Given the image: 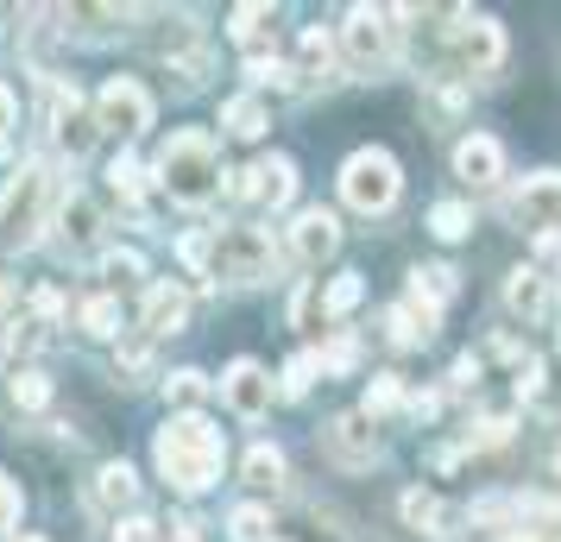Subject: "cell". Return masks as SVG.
Listing matches in <instances>:
<instances>
[{
  "mask_svg": "<svg viewBox=\"0 0 561 542\" xmlns=\"http://www.w3.org/2000/svg\"><path fill=\"white\" fill-rule=\"evenodd\" d=\"M152 454H158V473H164L178 492H208L215 480H221L228 441H221V429H215L208 416L183 411V416H171V423L158 429Z\"/></svg>",
  "mask_w": 561,
  "mask_h": 542,
  "instance_id": "6da1fadb",
  "label": "cell"
},
{
  "mask_svg": "<svg viewBox=\"0 0 561 542\" xmlns=\"http://www.w3.org/2000/svg\"><path fill=\"white\" fill-rule=\"evenodd\" d=\"M455 177L473 183V189H485V183L505 177V152H499V139H485V132L460 139V146H455Z\"/></svg>",
  "mask_w": 561,
  "mask_h": 542,
  "instance_id": "9a60e30c",
  "label": "cell"
},
{
  "mask_svg": "<svg viewBox=\"0 0 561 542\" xmlns=\"http://www.w3.org/2000/svg\"><path fill=\"white\" fill-rule=\"evenodd\" d=\"M114 542H158V523L152 517H121L114 523Z\"/></svg>",
  "mask_w": 561,
  "mask_h": 542,
  "instance_id": "ee69618b",
  "label": "cell"
},
{
  "mask_svg": "<svg viewBox=\"0 0 561 542\" xmlns=\"http://www.w3.org/2000/svg\"><path fill=\"white\" fill-rule=\"evenodd\" d=\"M95 233H102V215H95V203L70 189V203H64V240H70V246H89Z\"/></svg>",
  "mask_w": 561,
  "mask_h": 542,
  "instance_id": "603a6c76",
  "label": "cell"
},
{
  "mask_svg": "<svg viewBox=\"0 0 561 542\" xmlns=\"http://www.w3.org/2000/svg\"><path fill=\"white\" fill-rule=\"evenodd\" d=\"M221 152H215V139L208 132H171V146L158 152V189L183 208H208L221 196Z\"/></svg>",
  "mask_w": 561,
  "mask_h": 542,
  "instance_id": "7a4b0ae2",
  "label": "cell"
},
{
  "mask_svg": "<svg viewBox=\"0 0 561 542\" xmlns=\"http://www.w3.org/2000/svg\"><path fill=\"white\" fill-rule=\"evenodd\" d=\"M430 107H435V120H455L460 107H467V95H460V82L435 77V82H430Z\"/></svg>",
  "mask_w": 561,
  "mask_h": 542,
  "instance_id": "74e56055",
  "label": "cell"
},
{
  "mask_svg": "<svg viewBox=\"0 0 561 542\" xmlns=\"http://www.w3.org/2000/svg\"><path fill=\"white\" fill-rule=\"evenodd\" d=\"M334 246H341V221H334L329 208H304V215L290 221V253L304 258V265L334 258Z\"/></svg>",
  "mask_w": 561,
  "mask_h": 542,
  "instance_id": "4fadbf2b",
  "label": "cell"
},
{
  "mask_svg": "<svg viewBox=\"0 0 561 542\" xmlns=\"http://www.w3.org/2000/svg\"><path fill=\"white\" fill-rule=\"evenodd\" d=\"M247 77H253L259 89H265V82H272V89H290V82H297V70H290V64H278L272 51H259V57H247Z\"/></svg>",
  "mask_w": 561,
  "mask_h": 542,
  "instance_id": "836d02e7",
  "label": "cell"
},
{
  "mask_svg": "<svg viewBox=\"0 0 561 542\" xmlns=\"http://www.w3.org/2000/svg\"><path fill=\"white\" fill-rule=\"evenodd\" d=\"M51 203H57L51 164H20V177L7 183V203H0V240L7 246H32L51 228Z\"/></svg>",
  "mask_w": 561,
  "mask_h": 542,
  "instance_id": "3957f363",
  "label": "cell"
},
{
  "mask_svg": "<svg viewBox=\"0 0 561 542\" xmlns=\"http://www.w3.org/2000/svg\"><path fill=\"white\" fill-rule=\"evenodd\" d=\"M203 391H208V379L196 372V366H183V372H171V379H164V397H171V404H196Z\"/></svg>",
  "mask_w": 561,
  "mask_h": 542,
  "instance_id": "8d00e7d4",
  "label": "cell"
},
{
  "mask_svg": "<svg viewBox=\"0 0 561 542\" xmlns=\"http://www.w3.org/2000/svg\"><path fill=\"white\" fill-rule=\"evenodd\" d=\"M95 127H114V132H146L152 127V95H146V82L107 77L102 95H95Z\"/></svg>",
  "mask_w": 561,
  "mask_h": 542,
  "instance_id": "9c48e42d",
  "label": "cell"
},
{
  "mask_svg": "<svg viewBox=\"0 0 561 542\" xmlns=\"http://www.w3.org/2000/svg\"><path fill=\"white\" fill-rule=\"evenodd\" d=\"M556 466H561V454H556Z\"/></svg>",
  "mask_w": 561,
  "mask_h": 542,
  "instance_id": "11a10c76",
  "label": "cell"
},
{
  "mask_svg": "<svg viewBox=\"0 0 561 542\" xmlns=\"http://www.w3.org/2000/svg\"><path fill=\"white\" fill-rule=\"evenodd\" d=\"M398 404H404V379H398V372H379V379H373V385H366V404H359V416H366V423H373V416L398 411Z\"/></svg>",
  "mask_w": 561,
  "mask_h": 542,
  "instance_id": "83f0119b",
  "label": "cell"
},
{
  "mask_svg": "<svg viewBox=\"0 0 561 542\" xmlns=\"http://www.w3.org/2000/svg\"><path fill=\"white\" fill-rule=\"evenodd\" d=\"M265 530H272V511H265V505H240V511L228 517L233 542H265Z\"/></svg>",
  "mask_w": 561,
  "mask_h": 542,
  "instance_id": "f1b7e54d",
  "label": "cell"
},
{
  "mask_svg": "<svg viewBox=\"0 0 561 542\" xmlns=\"http://www.w3.org/2000/svg\"><path fill=\"white\" fill-rule=\"evenodd\" d=\"M536 391H542V360H536V354H530V360L517 366V397H524V404H530Z\"/></svg>",
  "mask_w": 561,
  "mask_h": 542,
  "instance_id": "7dc6e473",
  "label": "cell"
},
{
  "mask_svg": "<svg viewBox=\"0 0 561 542\" xmlns=\"http://www.w3.org/2000/svg\"><path fill=\"white\" fill-rule=\"evenodd\" d=\"M511 441V423L505 416H480L473 429H467V448H505Z\"/></svg>",
  "mask_w": 561,
  "mask_h": 542,
  "instance_id": "f35d334b",
  "label": "cell"
},
{
  "mask_svg": "<svg viewBox=\"0 0 561 542\" xmlns=\"http://www.w3.org/2000/svg\"><path fill=\"white\" fill-rule=\"evenodd\" d=\"M171 542H203V537H196V523H190V517H178V523H171Z\"/></svg>",
  "mask_w": 561,
  "mask_h": 542,
  "instance_id": "f907efd6",
  "label": "cell"
},
{
  "mask_svg": "<svg viewBox=\"0 0 561 542\" xmlns=\"http://www.w3.org/2000/svg\"><path fill=\"white\" fill-rule=\"evenodd\" d=\"M221 397H228V411L233 416H265L272 411V379H265V366H253V360H233L228 372H221Z\"/></svg>",
  "mask_w": 561,
  "mask_h": 542,
  "instance_id": "7c38bea8",
  "label": "cell"
},
{
  "mask_svg": "<svg viewBox=\"0 0 561 542\" xmlns=\"http://www.w3.org/2000/svg\"><path fill=\"white\" fill-rule=\"evenodd\" d=\"M341 45H347V64L359 77H379L391 64V13L385 7H354L347 26H341Z\"/></svg>",
  "mask_w": 561,
  "mask_h": 542,
  "instance_id": "52a82bcc",
  "label": "cell"
},
{
  "mask_svg": "<svg viewBox=\"0 0 561 542\" xmlns=\"http://www.w3.org/2000/svg\"><path fill=\"white\" fill-rule=\"evenodd\" d=\"M221 127H228L233 139H259L272 120H265V102H259V95H233V102H221Z\"/></svg>",
  "mask_w": 561,
  "mask_h": 542,
  "instance_id": "d6986e66",
  "label": "cell"
},
{
  "mask_svg": "<svg viewBox=\"0 0 561 542\" xmlns=\"http://www.w3.org/2000/svg\"><path fill=\"white\" fill-rule=\"evenodd\" d=\"M0 303H7V285H0Z\"/></svg>",
  "mask_w": 561,
  "mask_h": 542,
  "instance_id": "db71d44e",
  "label": "cell"
},
{
  "mask_svg": "<svg viewBox=\"0 0 561 542\" xmlns=\"http://www.w3.org/2000/svg\"><path fill=\"white\" fill-rule=\"evenodd\" d=\"M247 486H259V492H278L284 486V454L272 448V441H259L253 454H247Z\"/></svg>",
  "mask_w": 561,
  "mask_h": 542,
  "instance_id": "484cf974",
  "label": "cell"
},
{
  "mask_svg": "<svg viewBox=\"0 0 561 542\" xmlns=\"http://www.w3.org/2000/svg\"><path fill=\"white\" fill-rule=\"evenodd\" d=\"M398 517H404L410 530L435 537V530H442V498H435V492H423V486H410L404 498H398Z\"/></svg>",
  "mask_w": 561,
  "mask_h": 542,
  "instance_id": "7402d4cb",
  "label": "cell"
},
{
  "mask_svg": "<svg viewBox=\"0 0 561 542\" xmlns=\"http://www.w3.org/2000/svg\"><path fill=\"white\" fill-rule=\"evenodd\" d=\"M183 322H190V290L183 285H152L146 290V335H178Z\"/></svg>",
  "mask_w": 561,
  "mask_h": 542,
  "instance_id": "e0dca14e",
  "label": "cell"
},
{
  "mask_svg": "<svg viewBox=\"0 0 561 542\" xmlns=\"http://www.w3.org/2000/svg\"><path fill=\"white\" fill-rule=\"evenodd\" d=\"M316 360H322V372H354V366H359V347H354L347 335H341V341H329V347H322Z\"/></svg>",
  "mask_w": 561,
  "mask_h": 542,
  "instance_id": "60d3db41",
  "label": "cell"
},
{
  "mask_svg": "<svg viewBox=\"0 0 561 542\" xmlns=\"http://www.w3.org/2000/svg\"><path fill=\"white\" fill-rule=\"evenodd\" d=\"M536 272H561V228L536 233Z\"/></svg>",
  "mask_w": 561,
  "mask_h": 542,
  "instance_id": "7bdbcfd3",
  "label": "cell"
},
{
  "mask_svg": "<svg viewBox=\"0 0 561 542\" xmlns=\"http://www.w3.org/2000/svg\"><path fill=\"white\" fill-rule=\"evenodd\" d=\"M208 246H215L208 233H183V240H178V253H183V265H190V272H208Z\"/></svg>",
  "mask_w": 561,
  "mask_h": 542,
  "instance_id": "b9f144b4",
  "label": "cell"
},
{
  "mask_svg": "<svg viewBox=\"0 0 561 542\" xmlns=\"http://www.w3.org/2000/svg\"><path fill=\"white\" fill-rule=\"evenodd\" d=\"M410 297H423L430 310H442V303L455 297V272H448V265H416V272H410Z\"/></svg>",
  "mask_w": 561,
  "mask_h": 542,
  "instance_id": "cb8c5ba5",
  "label": "cell"
},
{
  "mask_svg": "<svg viewBox=\"0 0 561 542\" xmlns=\"http://www.w3.org/2000/svg\"><path fill=\"white\" fill-rule=\"evenodd\" d=\"M95 114L82 107V95L77 89H64V82H51V139L64 146L70 158H89L95 152Z\"/></svg>",
  "mask_w": 561,
  "mask_h": 542,
  "instance_id": "30bf717a",
  "label": "cell"
},
{
  "mask_svg": "<svg viewBox=\"0 0 561 542\" xmlns=\"http://www.w3.org/2000/svg\"><path fill=\"white\" fill-rule=\"evenodd\" d=\"M107 183H114V196H127V203H139V189H146V164L121 152L114 164H107Z\"/></svg>",
  "mask_w": 561,
  "mask_h": 542,
  "instance_id": "f546056e",
  "label": "cell"
},
{
  "mask_svg": "<svg viewBox=\"0 0 561 542\" xmlns=\"http://www.w3.org/2000/svg\"><path fill=\"white\" fill-rule=\"evenodd\" d=\"M316 372H322V360H316V354H297V360L284 366V385H278V397H304Z\"/></svg>",
  "mask_w": 561,
  "mask_h": 542,
  "instance_id": "d590c367",
  "label": "cell"
},
{
  "mask_svg": "<svg viewBox=\"0 0 561 542\" xmlns=\"http://www.w3.org/2000/svg\"><path fill=\"white\" fill-rule=\"evenodd\" d=\"M13 542H38V537H13Z\"/></svg>",
  "mask_w": 561,
  "mask_h": 542,
  "instance_id": "f5cc1de1",
  "label": "cell"
},
{
  "mask_svg": "<svg viewBox=\"0 0 561 542\" xmlns=\"http://www.w3.org/2000/svg\"><path fill=\"white\" fill-rule=\"evenodd\" d=\"M398 189H404L398 158L379 152V146H366V152H354L341 164V196H347V208H359V215H385V208L398 203Z\"/></svg>",
  "mask_w": 561,
  "mask_h": 542,
  "instance_id": "5b68a950",
  "label": "cell"
},
{
  "mask_svg": "<svg viewBox=\"0 0 561 542\" xmlns=\"http://www.w3.org/2000/svg\"><path fill=\"white\" fill-rule=\"evenodd\" d=\"M467 228H473L467 203H435V208H430V233H435V240H460Z\"/></svg>",
  "mask_w": 561,
  "mask_h": 542,
  "instance_id": "4dcf8cb0",
  "label": "cell"
},
{
  "mask_svg": "<svg viewBox=\"0 0 561 542\" xmlns=\"http://www.w3.org/2000/svg\"><path fill=\"white\" fill-rule=\"evenodd\" d=\"M272 20H278L272 7H253V0H247V7H233V26H228V32L259 57V51H265V38H272Z\"/></svg>",
  "mask_w": 561,
  "mask_h": 542,
  "instance_id": "44dd1931",
  "label": "cell"
},
{
  "mask_svg": "<svg viewBox=\"0 0 561 542\" xmlns=\"http://www.w3.org/2000/svg\"><path fill=\"white\" fill-rule=\"evenodd\" d=\"M316 315H322V285H304L290 297V322H297V328H316Z\"/></svg>",
  "mask_w": 561,
  "mask_h": 542,
  "instance_id": "ab89813d",
  "label": "cell"
},
{
  "mask_svg": "<svg viewBox=\"0 0 561 542\" xmlns=\"http://www.w3.org/2000/svg\"><path fill=\"white\" fill-rule=\"evenodd\" d=\"M82 335L114 341L121 335V303H114V297H89V303H82Z\"/></svg>",
  "mask_w": 561,
  "mask_h": 542,
  "instance_id": "4316f807",
  "label": "cell"
},
{
  "mask_svg": "<svg viewBox=\"0 0 561 542\" xmlns=\"http://www.w3.org/2000/svg\"><path fill=\"white\" fill-rule=\"evenodd\" d=\"M430 335H435V310L423 297H410V303H398V310L385 315V341L391 347H423Z\"/></svg>",
  "mask_w": 561,
  "mask_h": 542,
  "instance_id": "ac0fdd59",
  "label": "cell"
},
{
  "mask_svg": "<svg viewBox=\"0 0 561 542\" xmlns=\"http://www.w3.org/2000/svg\"><path fill=\"white\" fill-rule=\"evenodd\" d=\"M133 492H139V480H133V466H127V461H107L102 473H95V498H102L107 511H127Z\"/></svg>",
  "mask_w": 561,
  "mask_h": 542,
  "instance_id": "ffe728a7",
  "label": "cell"
},
{
  "mask_svg": "<svg viewBox=\"0 0 561 542\" xmlns=\"http://www.w3.org/2000/svg\"><path fill=\"white\" fill-rule=\"evenodd\" d=\"M329 454L341 466H373L379 461V436L366 429V416L359 411H347V416H334L329 423Z\"/></svg>",
  "mask_w": 561,
  "mask_h": 542,
  "instance_id": "5bb4252c",
  "label": "cell"
},
{
  "mask_svg": "<svg viewBox=\"0 0 561 542\" xmlns=\"http://www.w3.org/2000/svg\"><path fill=\"white\" fill-rule=\"evenodd\" d=\"M13 127V89H7V82H0V132Z\"/></svg>",
  "mask_w": 561,
  "mask_h": 542,
  "instance_id": "816d5d0a",
  "label": "cell"
},
{
  "mask_svg": "<svg viewBox=\"0 0 561 542\" xmlns=\"http://www.w3.org/2000/svg\"><path fill=\"white\" fill-rule=\"evenodd\" d=\"M505 310L524 315V322H542V315H549V278H542L536 265H517L505 278Z\"/></svg>",
  "mask_w": 561,
  "mask_h": 542,
  "instance_id": "2e32d148",
  "label": "cell"
},
{
  "mask_svg": "<svg viewBox=\"0 0 561 542\" xmlns=\"http://www.w3.org/2000/svg\"><path fill=\"white\" fill-rule=\"evenodd\" d=\"M410 411H416V416H435V411H442V397H435V391H416V397H410Z\"/></svg>",
  "mask_w": 561,
  "mask_h": 542,
  "instance_id": "681fc988",
  "label": "cell"
},
{
  "mask_svg": "<svg viewBox=\"0 0 561 542\" xmlns=\"http://www.w3.org/2000/svg\"><path fill=\"white\" fill-rule=\"evenodd\" d=\"M13 404H20V411H45V404H51V379L26 366V372L13 379Z\"/></svg>",
  "mask_w": 561,
  "mask_h": 542,
  "instance_id": "d6a6232c",
  "label": "cell"
},
{
  "mask_svg": "<svg viewBox=\"0 0 561 542\" xmlns=\"http://www.w3.org/2000/svg\"><path fill=\"white\" fill-rule=\"evenodd\" d=\"M13 523H20V486L0 473V530H13Z\"/></svg>",
  "mask_w": 561,
  "mask_h": 542,
  "instance_id": "bcb514c9",
  "label": "cell"
},
{
  "mask_svg": "<svg viewBox=\"0 0 561 542\" xmlns=\"http://www.w3.org/2000/svg\"><path fill=\"white\" fill-rule=\"evenodd\" d=\"M455 385H480V360H473V354H460L455 360Z\"/></svg>",
  "mask_w": 561,
  "mask_h": 542,
  "instance_id": "c3c4849f",
  "label": "cell"
},
{
  "mask_svg": "<svg viewBox=\"0 0 561 542\" xmlns=\"http://www.w3.org/2000/svg\"><path fill=\"white\" fill-rule=\"evenodd\" d=\"M102 278L107 285H139L146 278V258L127 253V246H114V253H102Z\"/></svg>",
  "mask_w": 561,
  "mask_h": 542,
  "instance_id": "1f68e13d",
  "label": "cell"
},
{
  "mask_svg": "<svg viewBox=\"0 0 561 542\" xmlns=\"http://www.w3.org/2000/svg\"><path fill=\"white\" fill-rule=\"evenodd\" d=\"M228 177H233V196H253V203H265V208H284L297 196V164L278 158V152L247 164V171H228Z\"/></svg>",
  "mask_w": 561,
  "mask_h": 542,
  "instance_id": "8fae6325",
  "label": "cell"
},
{
  "mask_svg": "<svg viewBox=\"0 0 561 542\" xmlns=\"http://www.w3.org/2000/svg\"><path fill=\"white\" fill-rule=\"evenodd\" d=\"M121 372H127V385H139V379L152 372V354H146V347H121Z\"/></svg>",
  "mask_w": 561,
  "mask_h": 542,
  "instance_id": "f6af8a7d",
  "label": "cell"
},
{
  "mask_svg": "<svg viewBox=\"0 0 561 542\" xmlns=\"http://www.w3.org/2000/svg\"><path fill=\"white\" fill-rule=\"evenodd\" d=\"M505 215L517 221V228H536V233L561 228V171H536V177H524L505 196Z\"/></svg>",
  "mask_w": 561,
  "mask_h": 542,
  "instance_id": "ba28073f",
  "label": "cell"
},
{
  "mask_svg": "<svg viewBox=\"0 0 561 542\" xmlns=\"http://www.w3.org/2000/svg\"><path fill=\"white\" fill-rule=\"evenodd\" d=\"M208 278H228V285H265L278 278V246L265 228H221L208 246Z\"/></svg>",
  "mask_w": 561,
  "mask_h": 542,
  "instance_id": "277c9868",
  "label": "cell"
},
{
  "mask_svg": "<svg viewBox=\"0 0 561 542\" xmlns=\"http://www.w3.org/2000/svg\"><path fill=\"white\" fill-rule=\"evenodd\" d=\"M297 51H304V77L334 82V45H329V32L322 26H309L304 38H297Z\"/></svg>",
  "mask_w": 561,
  "mask_h": 542,
  "instance_id": "d4e9b609",
  "label": "cell"
},
{
  "mask_svg": "<svg viewBox=\"0 0 561 542\" xmlns=\"http://www.w3.org/2000/svg\"><path fill=\"white\" fill-rule=\"evenodd\" d=\"M448 57H455L460 77H492V70L505 64V32H499V20L460 13V26L448 32Z\"/></svg>",
  "mask_w": 561,
  "mask_h": 542,
  "instance_id": "8992f818",
  "label": "cell"
},
{
  "mask_svg": "<svg viewBox=\"0 0 561 542\" xmlns=\"http://www.w3.org/2000/svg\"><path fill=\"white\" fill-rule=\"evenodd\" d=\"M359 290H366L359 285V272H341V278L329 285V297H322V315H347L359 303Z\"/></svg>",
  "mask_w": 561,
  "mask_h": 542,
  "instance_id": "e575fe53",
  "label": "cell"
}]
</instances>
